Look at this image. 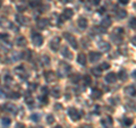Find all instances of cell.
I'll return each instance as SVG.
<instances>
[{
  "label": "cell",
  "mask_w": 136,
  "mask_h": 128,
  "mask_svg": "<svg viewBox=\"0 0 136 128\" xmlns=\"http://www.w3.org/2000/svg\"><path fill=\"white\" fill-rule=\"evenodd\" d=\"M70 69L72 68H70V66L68 64H66L64 61H60L59 66H58V75L60 77L67 76L68 74H69V72H70Z\"/></svg>",
  "instance_id": "6da1fadb"
},
{
  "label": "cell",
  "mask_w": 136,
  "mask_h": 128,
  "mask_svg": "<svg viewBox=\"0 0 136 128\" xmlns=\"http://www.w3.org/2000/svg\"><path fill=\"white\" fill-rule=\"evenodd\" d=\"M68 116H69V118H70L73 121H77V120L81 119L82 113L79 112V110H77L75 108H69V109H68Z\"/></svg>",
  "instance_id": "7a4b0ae2"
},
{
  "label": "cell",
  "mask_w": 136,
  "mask_h": 128,
  "mask_svg": "<svg viewBox=\"0 0 136 128\" xmlns=\"http://www.w3.org/2000/svg\"><path fill=\"white\" fill-rule=\"evenodd\" d=\"M62 35H64V38L68 41V43L70 44V47H73L74 49H77V48H78V43H77L76 39H75V36H74L73 34H70V33H67V32H65Z\"/></svg>",
  "instance_id": "3957f363"
},
{
  "label": "cell",
  "mask_w": 136,
  "mask_h": 128,
  "mask_svg": "<svg viewBox=\"0 0 136 128\" xmlns=\"http://www.w3.org/2000/svg\"><path fill=\"white\" fill-rule=\"evenodd\" d=\"M32 41H33V44L35 45V47H41V45L43 44L42 35L33 32V33H32Z\"/></svg>",
  "instance_id": "277c9868"
},
{
  "label": "cell",
  "mask_w": 136,
  "mask_h": 128,
  "mask_svg": "<svg viewBox=\"0 0 136 128\" xmlns=\"http://www.w3.org/2000/svg\"><path fill=\"white\" fill-rule=\"evenodd\" d=\"M73 16H74V11H73V9L66 8V9H64V13L61 14V16H60V19H61V21L70 19Z\"/></svg>",
  "instance_id": "5b68a950"
},
{
  "label": "cell",
  "mask_w": 136,
  "mask_h": 128,
  "mask_svg": "<svg viewBox=\"0 0 136 128\" xmlns=\"http://www.w3.org/2000/svg\"><path fill=\"white\" fill-rule=\"evenodd\" d=\"M59 44H60V38H58V36L53 38L50 41V48L53 50V51H58V49H59Z\"/></svg>",
  "instance_id": "8992f818"
},
{
  "label": "cell",
  "mask_w": 136,
  "mask_h": 128,
  "mask_svg": "<svg viewBox=\"0 0 136 128\" xmlns=\"http://www.w3.org/2000/svg\"><path fill=\"white\" fill-rule=\"evenodd\" d=\"M102 56L100 52H95V51H91L89 55V58H90V61L91 62H96L98 60H100V58H101Z\"/></svg>",
  "instance_id": "52a82bcc"
},
{
  "label": "cell",
  "mask_w": 136,
  "mask_h": 128,
  "mask_svg": "<svg viewBox=\"0 0 136 128\" xmlns=\"http://www.w3.org/2000/svg\"><path fill=\"white\" fill-rule=\"evenodd\" d=\"M44 77H45V81L48 83L57 81V74H55L53 72H47V73L44 74Z\"/></svg>",
  "instance_id": "ba28073f"
},
{
  "label": "cell",
  "mask_w": 136,
  "mask_h": 128,
  "mask_svg": "<svg viewBox=\"0 0 136 128\" xmlns=\"http://www.w3.org/2000/svg\"><path fill=\"white\" fill-rule=\"evenodd\" d=\"M36 24H38L39 28L44 30V28H47V27H48V25H49V22H48V19H45V18H40V19H38Z\"/></svg>",
  "instance_id": "9c48e42d"
},
{
  "label": "cell",
  "mask_w": 136,
  "mask_h": 128,
  "mask_svg": "<svg viewBox=\"0 0 136 128\" xmlns=\"http://www.w3.org/2000/svg\"><path fill=\"white\" fill-rule=\"evenodd\" d=\"M104 79H106L107 83L112 84V83H115L116 79H117V75H116L115 73H109V74H107V75H106Z\"/></svg>",
  "instance_id": "30bf717a"
},
{
  "label": "cell",
  "mask_w": 136,
  "mask_h": 128,
  "mask_svg": "<svg viewBox=\"0 0 136 128\" xmlns=\"http://www.w3.org/2000/svg\"><path fill=\"white\" fill-rule=\"evenodd\" d=\"M61 55L64 56V58H66V59H69V60L73 59V53L67 47H64L61 49Z\"/></svg>",
  "instance_id": "8fae6325"
},
{
  "label": "cell",
  "mask_w": 136,
  "mask_h": 128,
  "mask_svg": "<svg viewBox=\"0 0 136 128\" xmlns=\"http://www.w3.org/2000/svg\"><path fill=\"white\" fill-rule=\"evenodd\" d=\"M99 48H100V50L101 51H104V52H108L109 50H110V44L108 42H106V41H101V42H99Z\"/></svg>",
  "instance_id": "7c38bea8"
},
{
  "label": "cell",
  "mask_w": 136,
  "mask_h": 128,
  "mask_svg": "<svg viewBox=\"0 0 136 128\" xmlns=\"http://www.w3.org/2000/svg\"><path fill=\"white\" fill-rule=\"evenodd\" d=\"M125 92L126 94L130 95V96H135L136 95V86L135 85H128L126 89H125Z\"/></svg>",
  "instance_id": "4fadbf2b"
},
{
  "label": "cell",
  "mask_w": 136,
  "mask_h": 128,
  "mask_svg": "<svg viewBox=\"0 0 136 128\" xmlns=\"http://www.w3.org/2000/svg\"><path fill=\"white\" fill-rule=\"evenodd\" d=\"M0 26H1L2 28H10V27H11V23H10L7 18L1 17L0 18Z\"/></svg>",
  "instance_id": "5bb4252c"
},
{
  "label": "cell",
  "mask_w": 136,
  "mask_h": 128,
  "mask_svg": "<svg viewBox=\"0 0 136 128\" xmlns=\"http://www.w3.org/2000/svg\"><path fill=\"white\" fill-rule=\"evenodd\" d=\"M16 21L19 23V24H22V25H27L28 24V18L25 17V16H23V15H16Z\"/></svg>",
  "instance_id": "9a60e30c"
},
{
  "label": "cell",
  "mask_w": 136,
  "mask_h": 128,
  "mask_svg": "<svg viewBox=\"0 0 136 128\" xmlns=\"http://www.w3.org/2000/svg\"><path fill=\"white\" fill-rule=\"evenodd\" d=\"M101 124L103 125L106 128H110L111 125L113 124V120L111 119L110 117H106V118H103V119L101 120Z\"/></svg>",
  "instance_id": "2e32d148"
},
{
  "label": "cell",
  "mask_w": 136,
  "mask_h": 128,
  "mask_svg": "<svg viewBox=\"0 0 136 128\" xmlns=\"http://www.w3.org/2000/svg\"><path fill=\"white\" fill-rule=\"evenodd\" d=\"M5 109L7 111H9V112H11V113H17V107L14 103H7L5 106Z\"/></svg>",
  "instance_id": "e0dca14e"
},
{
  "label": "cell",
  "mask_w": 136,
  "mask_h": 128,
  "mask_svg": "<svg viewBox=\"0 0 136 128\" xmlns=\"http://www.w3.org/2000/svg\"><path fill=\"white\" fill-rule=\"evenodd\" d=\"M51 95L53 96V98L58 99L61 95V92H60V89L58 87V86H55V87H52L51 89Z\"/></svg>",
  "instance_id": "ac0fdd59"
},
{
  "label": "cell",
  "mask_w": 136,
  "mask_h": 128,
  "mask_svg": "<svg viewBox=\"0 0 136 128\" xmlns=\"http://www.w3.org/2000/svg\"><path fill=\"white\" fill-rule=\"evenodd\" d=\"M15 73L18 75V76H21L22 78H26V76H24V74H25V69L23 66H18L15 68Z\"/></svg>",
  "instance_id": "d6986e66"
},
{
  "label": "cell",
  "mask_w": 136,
  "mask_h": 128,
  "mask_svg": "<svg viewBox=\"0 0 136 128\" xmlns=\"http://www.w3.org/2000/svg\"><path fill=\"white\" fill-rule=\"evenodd\" d=\"M77 62L82 66H85L86 65V56L84 53H79V55L77 56Z\"/></svg>",
  "instance_id": "ffe728a7"
},
{
  "label": "cell",
  "mask_w": 136,
  "mask_h": 128,
  "mask_svg": "<svg viewBox=\"0 0 136 128\" xmlns=\"http://www.w3.org/2000/svg\"><path fill=\"white\" fill-rule=\"evenodd\" d=\"M111 24H112V21H111L109 17H106L104 19H102L101 22V26L103 28H107V27H110Z\"/></svg>",
  "instance_id": "44dd1931"
},
{
  "label": "cell",
  "mask_w": 136,
  "mask_h": 128,
  "mask_svg": "<svg viewBox=\"0 0 136 128\" xmlns=\"http://www.w3.org/2000/svg\"><path fill=\"white\" fill-rule=\"evenodd\" d=\"M16 44L18 47H25L26 44H27V41H26V39L24 36H19L16 40Z\"/></svg>",
  "instance_id": "7402d4cb"
},
{
  "label": "cell",
  "mask_w": 136,
  "mask_h": 128,
  "mask_svg": "<svg viewBox=\"0 0 136 128\" xmlns=\"http://www.w3.org/2000/svg\"><path fill=\"white\" fill-rule=\"evenodd\" d=\"M91 96H92V99H100L102 96V92L98 89H93L92 93H91Z\"/></svg>",
  "instance_id": "603a6c76"
},
{
  "label": "cell",
  "mask_w": 136,
  "mask_h": 128,
  "mask_svg": "<svg viewBox=\"0 0 136 128\" xmlns=\"http://www.w3.org/2000/svg\"><path fill=\"white\" fill-rule=\"evenodd\" d=\"M78 26L81 27L82 30H84V28H86V27H87V21H86L85 18L81 17L79 19H78Z\"/></svg>",
  "instance_id": "cb8c5ba5"
},
{
  "label": "cell",
  "mask_w": 136,
  "mask_h": 128,
  "mask_svg": "<svg viewBox=\"0 0 136 128\" xmlns=\"http://www.w3.org/2000/svg\"><path fill=\"white\" fill-rule=\"evenodd\" d=\"M126 16H127V11H126V10H124V9L117 10V17H118L119 19H123V18H125Z\"/></svg>",
  "instance_id": "d4e9b609"
},
{
  "label": "cell",
  "mask_w": 136,
  "mask_h": 128,
  "mask_svg": "<svg viewBox=\"0 0 136 128\" xmlns=\"http://www.w3.org/2000/svg\"><path fill=\"white\" fill-rule=\"evenodd\" d=\"M91 72L93 74L94 76H101V73H102V69L100 67H95V68H92L91 69Z\"/></svg>",
  "instance_id": "484cf974"
},
{
  "label": "cell",
  "mask_w": 136,
  "mask_h": 128,
  "mask_svg": "<svg viewBox=\"0 0 136 128\" xmlns=\"http://www.w3.org/2000/svg\"><path fill=\"white\" fill-rule=\"evenodd\" d=\"M118 77L121 79V81H126L127 79V74H126V70L123 69V70H120L118 74Z\"/></svg>",
  "instance_id": "4316f807"
},
{
  "label": "cell",
  "mask_w": 136,
  "mask_h": 128,
  "mask_svg": "<svg viewBox=\"0 0 136 128\" xmlns=\"http://www.w3.org/2000/svg\"><path fill=\"white\" fill-rule=\"evenodd\" d=\"M25 102L27 103L28 106H31V104H33L34 103V100H33V98H32V95H30L28 93L25 95Z\"/></svg>",
  "instance_id": "83f0119b"
},
{
  "label": "cell",
  "mask_w": 136,
  "mask_h": 128,
  "mask_svg": "<svg viewBox=\"0 0 136 128\" xmlns=\"http://www.w3.org/2000/svg\"><path fill=\"white\" fill-rule=\"evenodd\" d=\"M41 61L43 62V66H48V65H50V58H49L48 56H42Z\"/></svg>",
  "instance_id": "f1b7e54d"
},
{
  "label": "cell",
  "mask_w": 136,
  "mask_h": 128,
  "mask_svg": "<svg viewBox=\"0 0 136 128\" xmlns=\"http://www.w3.org/2000/svg\"><path fill=\"white\" fill-rule=\"evenodd\" d=\"M40 119H41V116L39 115V113H32L31 115V120L34 121V122H38Z\"/></svg>",
  "instance_id": "f546056e"
},
{
  "label": "cell",
  "mask_w": 136,
  "mask_h": 128,
  "mask_svg": "<svg viewBox=\"0 0 136 128\" xmlns=\"http://www.w3.org/2000/svg\"><path fill=\"white\" fill-rule=\"evenodd\" d=\"M83 79H84V84H85L86 86L91 85V83H92V79H91V77H90L89 75L84 76V77H83Z\"/></svg>",
  "instance_id": "4dcf8cb0"
},
{
  "label": "cell",
  "mask_w": 136,
  "mask_h": 128,
  "mask_svg": "<svg viewBox=\"0 0 136 128\" xmlns=\"http://www.w3.org/2000/svg\"><path fill=\"white\" fill-rule=\"evenodd\" d=\"M47 122H48L49 125L53 124V122H55V117H53L52 115H49V116L47 117Z\"/></svg>",
  "instance_id": "1f68e13d"
},
{
  "label": "cell",
  "mask_w": 136,
  "mask_h": 128,
  "mask_svg": "<svg viewBox=\"0 0 136 128\" xmlns=\"http://www.w3.org/2000/svg\"><path fill=\"white\" fill-rule=\"evenodd\" d=\"M41 5V1L40 0H32L31 1V7H38Z\"/></svg>",
  "instance_id": "d6a6232c"
},
{
  "label": "cell",
  "mask_w": 136,
  "mask_h": 128,
  "mask_svg": "<svg viewBox=\"0 0 136 128\" xmlns=\"http://www.w3.org/2000/svg\"><path fill=\"white\" fill-rule=\"evenodd\" d=\"M100 68H101L102 70H107V69L110 68V65L108 64V62H102L101 66H100Z\"/></svg>",
  "instance_id": "836d02e7"
},
{
  "label": "cell",
  "mask_w": 136,
  "mask_h": 128,
  "mask_svg": "<svg viewBox=\"0 0 136 128\" xmlns=\"http://www.w3.org/2000/svg\"><path fill=\"white\" fill-rule=\"evenodd\" d=\"M39 100H40V102H42L43 104H45L48 101V98H47V95H40V96H39Z\"/></svg>",
  "instance_id": "e575fe53"
},
{
  "label": "cell",
  "mask_w": 136,
  "mask_h": 128,
  "mask_svg": "<svg viewBox=\"0 0 136 128\" xmlns=\"http://www.w3.org/2000/svg\"><path fill=\"white\" fill-rule=\"evenodd\" d=\"M129 25L132 26V28L136 30V18H132V19L129 21Z\"/></svg>",
  "instance_id": "d590c367"
},
{
  "label": "cell",
  "mask_w": 136,
  "mask_h": 128,
  "mask_svg": "<svg viewBox=\"0 0 136 128\" xmlns=\"http://www.w3.org/2000/svg\"><path fill=\"white\" fill-rule=\"evenodd\" d=\"M124 124L126 125V126H130V125L133 124V119H130V118H125V119H124Z\"/></svg>",
  "instance_id": "8d00e7d4"
},
{
  "label": "cell",
  "mask_w": 136,
  "mask_h": 128,
  "mask_svg": "<svg viewBox=\"0 0 136 128\" xmlns=\"http://www.w3.org/2000/svg\"><path fill=\"white\" fill-rule=\"evenodd\" d=\"M10 122H11V120L9 119V118H4V119H2V125H4V126H9Z\"/></svg>",
  "instance_id": "74e56055"
},
{
  "label": "cell",
  "mask_w": 136,
  "mask_h": 128,
  "mask_svg": "<svg viewBox=\"0 0 136 128\" xmlns=\"http://www.w3.org/2000/svg\"><path fill=\"white\" fill-rule=\"evenodd\" d=\"M11 81H13V77L10 76V75H6L5 76V83L9 84V83H11Z\"/></svg>",
  "instance_id": "f35d334b"
},
{
  "label": "cell",
  "mask_w": 136,
  "mask_h": 128,
  "mask_svg": "<svg viewBox=\"0 0 136 128\" xmlns=\"http://www.w3.org/2000/svg\"><path fill=\"white\" fill-rule=\"evenodd\" d=\"M79 78H81V76H79V75H75V76H73L72 77L73 83H77V82L79 81Z\"/></svg>",
  "instance_id": "ab89813d"
},
{
  "label": "cell",
  "mask_w": 136,
  "mask_h": 128,
  "mask_svg": "<svg viewBox=\"0 0 136 128\" xmlns=\"http://www.w3.org/2000/svg\"><path fill=\"white\" fill-rule=\"evenodd\" d=\"M36 84L35 83H32V84H28V90H32V91H34L35 89H36Z\"/></svg>",
  "instance_id": "60d3db41"
},
{
  "label": "cell",
  "mask_w": 136,
  "mask_h": 128,
  "mask_svg": "<svg viewBox=\"0 0 136 128\" xmlns=\"http://www.w3.org/2000/svg\"><path fill=\"white\" fill-rule=\"evenodd\" d=\"M48 94V89L45 87V86H43L42 87V93H41V95H47Z\"/></svg>",
  "instance_id": "b9f144b4"
},
{
  "label": "cell",
  "mask_w": 136,
  "mask_h": 128,
  "mask_svg": "<svg viewBox=\"0 0 136 128\" xmlns=\"http://www.w3.org/2000/svg\"><path fill=\"white\" fill-rule=\"evenodd\" d=\"M55 109H56V110H60V109H62V106H61L60 103H56V104H55Z\"/></svg>",
  "instance_id": "7bdbcfd3"
},
{
  "label": "cell",
  "mask_w": 136,
  "mask_h": 128,
  "mask_svg": "<svg viewBox=\"0 0 136 128\" xmlns=\"http://www.w3.org/2000/svg\"><path fill=\"white\" fill-rule=\"evenodd\" d=\"M15 128H25V126H24V124H22V122H17Z\"/></svg>",
  "instance_id": "ee69618b"
},
{
  "label": "cell",
  "mask_w": 136,
  "mask_h": 128,
  "mask_svg": "<svg viewBox=\"0 0 136 128\" xmlns=\"http://www.w3.org/2000/svg\"><path fill=\"white\" fill-rule=\"evenodd\" d=\"M17 9L19 10V11H25V6H17Z\"/></svg>",
  "instance_id": "f6af8a7d"
},
{
  "label": "cell",
  "mask_w": 136,
  "mask_h": 128,
  "mask_svg": "<svg viewBox=\"0 0 136 128\" xmlns=\"http://www.w3.org/2000/svg\"><path fill=\"white\" fill-rule=\"evenodd\" d=\"M130 42H132L133 45H135V47H136V36H133L132 40H130Z\"/></svg>",
  "instance_id": "bcb514c9"
},
{
  "label": "cell",
  "mask_w": 136,
  "mask_h": 128,
  "mask_svg": "<svg viewBox=\"0 0 136 128\" xmlns=\"http://www.w3.org/2000/svg\"><path fill=\"white\" fill-rule=\"evenodd\" d=\"M10 28H11L14 32H18V27H17V26H15L14 24H11V27H10Z\"/></svg>",
  "instance_id": "7dc6e473"
},
{
  "label": "cell",
  "mask_w": 136,
  "mask_h": 128,
  "mask_svg": "<svg viewBox=\"0 0 136 128\" xmlns=\"http://www.w3.org/2000/svg\"><path fill=\"white\" fill-rule=\"evenodd\" d=\"M79 128H92V126L91 125H82Z\"/></svg>",
  "instance_id": "c3c4849f"
},
{
  "label": "cell",
  "mask_w": 136,
  "mask_h": 128,
  "mask_svg": "<svg viewBox=\"0 0 136 128\" xmlns=\"http://www.w3.org/2000/svg\"><path fill=\"white\" fill-rule=\"evenodd\" d=\"M100 1H101V0H93V5H95V6H98V5L100 4Z\"/></svg>",
  "instance_id": "681fc988"
},
{
  "label": "cell",
  "mask_w": 136,
  "mask_h": 128,
  "mask_svg": "<svg viewBox=\"0 0 136 128\" xmlns=\"http://www.w3.org/2000/svg\"><path fill=\"white\" fill-rule=\"evenodd\" d=\"M128 1H129V0H120V2H121L123 5H127Z\"/></svg>",
  "instance_id": "f907efd6"
},
{
  "label": "cell",
  "mask_w": 136,
  "mask_h": 128,
  "mask_svg": "<svg viewBox=\"0 0 136 128\" xmlns=\"http://www.w3.org/2000/svg\"><path fill=\"white\" fill-rule=\"evenodd\" d=\"M59 1H61V2H62V4H66V2H68L67 0H59Z\"/></svg>",
  "instance_id": "816d5d0a"
},
{
  "label": "cell",
  "mask_w": 136,
  "mask_h": 128,
  "mask_svg": "<svg viewBox=\"0 0 136 128\" xmlns=\"http://www.w3.org/2000/svg\"><path fill=\"white\" fill-rule=\"evenodd\" d=\"M104 10H106V9H104V8H101V9H100V13H103V11H104Z\"/></svg>",
  "instance_id": "f5cc1de1"
},
{
  "label": "cell",
  "mask_w": 136,
  "mask_h": 128,
  "mask_svg": "<svg viewBox=\"0 0 136 128\" xmlns=\"http://www.w3.org/2000/svg\"><path fill=\"white\" fill-rule=\"evenodd\" d=\"M133 77H135V78H136V70L134 72V73H133Z\"/></svg>",
  "instance_id": "db71d44e"
},
{
  "label": "cell",
  "mask_w": 136,
  "mask_h": 128,
  "mask_svg": "<svg viewBox=\"0 0 136 128\" xmlns=\"http://www.w3.org/2000/svg\"><path fill=\"white\" fill-rule=\"evenodd\" d=\"M53 128H62V127H61V126H59V125H58V126H56V127H53Z\"/></svg>",
  "instance_id": "11a10c76"
},
{
  "label": "cell",
  "mask_w": 136,
  "mask_h": 128,
  "mask_svg": "<svg viewBox=\"0 0 136 128\" xmlns=\"http://www.w3.org/2000/svg\"><path fill=\"white\" fill-rule=\"evenodd\" d=\"M67 1H68V2H70V1H73V0H67Z\"/></svg>",
  "instance_id": "9f6ffc18"
},
{
  "label": "cell",
  "mask_w": 136,
  "mask_h": 128,
  "mask_svg": "<svg viewBox=\"0 0 136 128\" xmlns=\"http://www.w3.org/2000/svg\"><path fill=\"white\" fill-rule=\"evenodd\" d=\"M36 128H43V127H42V126H41V127H36Z\"/></svg>",
  "instance_id": "6f0895ef"
},
{
  "label": "cell",
  "mask_w": 136,
  "mask_h": 128,
  "mask_svg": "<svg viewBox=\"0 0 136 128\" xmlns=\"http://www.w3.org/2000/svg\"><path fill=\"white\" fill-rule=\"evenodd\" d=\"M0 6H1V1H0Z\"/></svg>",
  "instance_id": "680465c9"
}]
</instances>
